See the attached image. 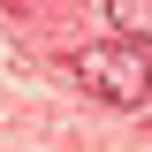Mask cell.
<instances>
[{
	"mask_svg": "<svg viewBox=\"0 0 152 152\" xmlns=\"http://www.w3.org/2000/svg\"><path fill=\"white\" fill-rule=\"evenodd\" d=\"M69 69H76V84L91 99H107V107H145L152 99V61L137 53V46H122V38H114V46H76Z\"/></svg>",
	"mask_w": 152,
	"mask_h": 152,
	"instance_id": "cell-1",
	"label": "cell"
},
{
	"mask_svg": "<svg viewBox=\"0 0 152 152\" xmlns=\"http://www.w3.org/2000/svg\"><path fill=\"white\" fill-rule=\"evenodd\" d=\"M107 23L122 46H137V38H152V0H107Z\"/></svg>",
	"mask_w": 152,
	"mask_h": 152,
	"instance_id": "cell-2",
	"label": "cell"
}]
</instances>
